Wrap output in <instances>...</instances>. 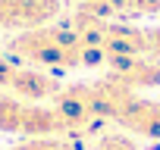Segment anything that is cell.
Wrapping results in <instances>:
<instances>
[{
    "label": "cell",
    "instance_id": "cell-1",
    "mask_svg": "<svg viewBox=\"0 0 160 150\" xmlns=\"http://www.w3.org/2000/svg\"><path fill=\"white\" fill-rule=\"evenodd\" d=\"M7 53L25 66H44V69H88V66H104L107 56L101 47H88L75 38V31L66 25H41L19 31L16 38L7 41Z\"/></svg>",
    "mask_w": 160,
    "mask_h": 150
},
{
    "label": "cell",
    "instance_id": "cell-2",
    "mask_svg": "<svg viewBox=\"0 0 160 150\" xmlns=\"http://www.w3.org/2000/svg\"><path fill=\"white\" fill-rule=\"evenodd\" d=\"M0 131L22 134V138H44V134H66V122L57 106H41L19 100L13 94H0Z\"/></svg>",
    "mask_w": 160,
    "mask_h": 150
},
{
    "label": "cell",
    "instance_id": "cell-3",
    "mask_svg": "<svg viewBox=\"0 0 160 150\" xmlns=\"http://www.w3.org/2000/svg\"><path fill=\"white\" fill-rule=\"evenodd\" d=\"M78 88H82V100H85V106H88V113L94 119L119 122V116L135 100V91H129L126 85L113 82L110 75L107 78H98V82H82Z\"/></svg>",
    "mask_w": 160,
    "mask_h": 150
},
{
    "label": "cell",
    "instance_id": "cell-4",
    "mask_svg": "<svg viewBox=\"0 0 160 150\" xmlns=\"http://www.w3.org/2000/svg\"><path fill=\"white\" fill-rule=\"evenodd\" d=\"M63 13V0H0V28H41Z\"/></svg>",
    "mask_w": 160,
    "mask_h": 150
},
{
    "label": "cell",
    "instance_id": "cell-5",
    "mask_svg": "<svg viewBox=\"0 0 160 150\" xmlns=\"http://www.w3.org/2000/svg\"><path fill=\"white\" fill-rule=\"evenodd\" d=\"M107 75L113 82L126 85L129 91H151V88H160V59H148V56L107 59Z\"/></svg>",
    "mask_w": 160,
    "mask_h": 150
},
{
    "label": "cell",
    "instance_id": "cell-6",
    "mask_svg": "<svg viewBox=\"0 0 160 150\" xmlns=\"http://www.w3.org/2000/svg\"><path fill=\"white\" fill-rule=\"evenodd\" d=\"M63 85L53 78V75L35 69V66H16L13 78L7 85V91H13V97L19 100H28V103H41V100H53L57 91Z\"/></svg>",
    "mask_w": 160,
    "mask_h": 150
},
{
    "label": "cell",
    "instance_id": "cell-7",
    "mask_svg": "<svg viewBox=\"0 0 160 150\" xmlns=\"http://www.w3.org/2000/svg\"><path fill=\"white\" fill-rule=\"evenodd\" d=\"M101 47H104L107 59L144 56L148 53V28H135V25H122V22H107Z\"/></svg>",
    "mask_w": 160,
    "mask_h": 150
},
{
    "label": "cell",
    "instance_id": "cell-8",
    "mask_svg": "<svg viewBox=\"0 0 160 150\" xmlns=\"http://www.w3.org/2000/svg\"><path fill=\"white\" fill-rule=\"evenodd\" d=\"M119 125H122L126 131H132L135 138L160 141V100L135 97V100L129 103V110L119 116Z\"/></svg>",
    "mask_w": 160,
    "mask_h": 150
},
{
    "label": "cell",
    "instance_id": "cell-9",
    "mask_svg": "<svg viewBox=\"0 0 160 150\" xmlns=\"http://www.w3.org/2000/svg\"><path fill=\"white\" fill-rule=\"evenodd\" d=\"M10 150H75V144L60 134H44V138H22Z\"/></svg>",
    "mask_w": 160,
    "mask_h": 150
},
{
    "label": "cell",
    "instance_id": "cell-10",
    "mask_svg": "<svg viewBox=\"0 0 160 150\" xmlns=\"http://www.w3.org/2000/svg\"><path fill=\"white\" fill-rule=\"evenodd\" d=\"M91 150H138V144L126 134H104Z\"/></svg>",
    "mask_w": 160,
    "mask_h": 150
},
{
    "label": "cell",
    "instance_id": "cell-11",
    "mask_svg": "<svg viewBox=\"0 0 160 150\" xmlns=\"http://www.w3.org/2000/svg\"><path fill=\"white\" fill-rule=\"evenodd\" d=\"M13 72H16V63H10L7 56H0V88H7V85H10Z\"/></svg>",
    "mask_w": 160,
    "mask_h": 150
},
{
    "label": "cell",
    "instance_id": "cell-12",
    "mask_svg": "<svg viewBox=\"0 0 160 150\" xmlns=\"http://www.w3.org/2000/svg\"><path fill=\"white\" fill-rule=\"evenodd\" d=\"M148 53H154V56L160 59V25L148 28Z\"/></svg>",
    "mask_w": 160,
    "mask_h": 150
}]
</instances>
